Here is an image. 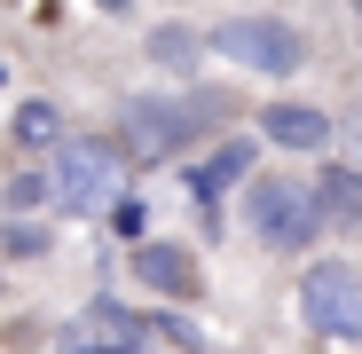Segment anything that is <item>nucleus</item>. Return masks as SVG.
I'll return each mask as SVG.
<instances>
[{"label": "nucleus", "instance_id": "nucleus-16", "mask_svg": "<svg viewBox=\"0 0 362 354\" xmlns=\"http://www.w3.org/2000/svg\"><path fill=\"white\" fill-rule=\"evenodd\" d=\"M95 8H110V16H118V8H134V0H95Z\"/></svg>", "mask_w": 362, "mask_h": 354}, {"label": "nucleus", "instance_id": "nucleus-2", "mask_svg": "<svg viewBox=\"0 0 362 354\" xmlns=\"http://www.w3.org/2000/svg\"><path fill=\"white\" fill-rule=\"evenodd\" d=\"M245 220H252V236L260 244H276V252H308L315 236H323V205H315V182H252L245 189Z\"/></svg>", "mask_w": 362, "mask_h": 354}, {"label": "nucleus", "instance_id": "nucleus-12", "mask_svg": "<svg viewBox=\"0 0 362 354\" xmlns=\"http://www.w3.org/2000/svg\"><path fill=\"white\" fill-rule=\"evenodd\" d=\"M8 134H16V150H55V142H64V110L32 95V102L8 118Z\"/></svg>", "mask_w": 362, "mask_h": 354}, {"label": "nucleus", "instance_id": "nucleus-5", "mask_svg": "<svg viewBox=\"0 0 362 354\" xmlns=\"http://www.w3.org/2000/svg\"><path fill=\"white\" fill-rule=\"evenodd\" d=\"M150 338L197 346V323H181V315H134V307H118V300H95L87 323L64 331V346H150Z\"/></svg>", "mask_w": 362, "mask_h": 354}, {"label": "nucleus", "instance_id": "nucleus-4", "mask_svg": "<svg viewBox=\"0 0 362 354\" xmlns=\"http://www.w3.org/2000/svg\"><path fill=\"white\" fill-rule=\"evenodd\" d=\"M205 40H213V55H228L236 71H268V79H291L299 64H308V40H299L291 24H276V16H228Z\"/></svg>", "mask_w": 362, "mask_h": 354}, {"label": "nucleus", "instance_id": "nucleus-15", "mask_svg": "<svg viewBox=\"0 0 362 354\" xmlns=\"http://www.w3.org/2000/svg\"><path fill=\"white\" fill-rule=\"evenodd\" d=\"M110 220H118V236H150V205L142 197H110Z\"/></svg>", "mask_w": 362, "mask_h": 354}, {"label": "nucleus", "instance_id": "nucleus-1", "mask_svg": "<svg viewBox=\"0 0 362 354\" xmlns=\"http://www.w3.org/2000/svg\"><path fill=\"white\" fill-rule=\"evenodd\" d=\"M221 118H236V102L228 95H142V102H127V150L134 158H173L181 142H197V134H213Z\"/></svg>", "mask_w": 362, "mask_h": 354}, {"label": "nucleus", "instance_id": "nucleus-6", "mask_svg": "<svg viewBox=\"0 0 362 354\" xmlns=\"http://www.w3.org/2000/svg\"><path fill=\"white\" fill-rule=\"evenodd\" d=\"M299 307H308L315 338H362V276L346 260H315L299 283Z\"/></svg>", "mask_w": 362, "mask_h": 354}, {"label": "nucleus", "instance_id": "nucleus-14", "mask_svg": "<svg viewBox=\"0 0 362 354\" xmlns=\"http://www.w3.org/2000/svg\"><path fill=\"white\" fill-rule=\"evenodd\" d=\"M32 205H55V173H16L8 182V213H32Z\"/></svg>", "mask_w": 362, "mask_h": 354}, {"label": "nucleus", "instance_id": "nucleus-3", "mask_svg": "<svg viewBox=\"0 0 362 354\" xmlns=\"http://www.w3.org/2000/svg\"><path fill=\"white\" fill-rule=\"evenodd\" d=\"M118 182H127V142L87 134V142L55 150V205H64V213H110Z\"/></svg>", "mask_w": 362, "mask_h": 354}, {"label": "nucleus", "instance_id": "nucleus-9", "mask_svg": "<svg viewBox=\"0 0 362 354\" xmlns=\"http://www.w3.org/2000/svg\"><path fill=\"white\" fill-rule=\"evenodd\" d=\"M260 134H268L276 150H323V142H331V118H323L315 102H268V110H260Z\"/></svg>", "mask_w": 362, "mask_h": 354}, {"label": "nucleus", "instance_id": "nucleus-10", "mask_svg": "<svg viewBox=\"0 0 362 354\" xmlns=\"http://www.w3.org/2000/svg\"><path fill=\"white\" fill-rule=\"evenodd\" d=\"M315 205H323L331 220H362V173H354V165H323V173H315Z\"/></svg>", "mask_w": 362, "mask_h": 354}, {"label": "nucleus", "instance_id": "nucleus-8", "mask_svg": "<svg viewBox=\"0 0 362 354\" xmlns=\"http://www.w3.org/2000/svg\"><path fill=\"white\" fill-rule=\"evenodd\" d=\"M134 276L158 291V300H189V291H197V260L181 244H142V236H134Z\"/></svg>", "mask_w": 362, "mask_h": 354}, {"label": "nucleus", "instance_id": "nucleus-7", "mask_svg": "<svg viewBox=\"0 0 362 354\" xmlns=\"http://www.w3.org/2000/svg\"><path fill=\"white\" fill-rule=\"evenodd\" d=\"M252 158H260V150H252L245 134H221V142H213L189 173H181V182H189V197H197V205H221V189H236V182H245V173H252Z\"/></svg>", "mask_w": 362, "mask_h": 354}, {"label": "nucleus", "instance_id": "nucleus-13", "mask_svg": "<svg viewBox=\"0 0 362 354\" xmlns=\"http://www.w3.org/2000/svg\"><path fill=\"white\" fill-rule=\"evenodd\" d=\"M40 252H47V228L24 220V213H8V228H0V260H40Z\"/></svg>", "mask_w": 362, "mask_h": 354}, {"label": "nucleus", "instance_id": "nucleus-11", "mask_svg": "<svg viewBox=\"0 0 362 354\" xmlns=\"http://www.w3.org/2000/svg\"><path fill=\"white\" fill-rule=\"evenodd\" d=\"M197 55H213V40L189 32V24H158V32H150V64H165V71H189Z\"/></svg>", "mask_w": 362, "mask_h": 354}, {"label": "nucleus", "instance_id": "nucleus-17", "mask_svg": "<svg viewBox=\"0 0 362 354\" xmlns=\"http://www.w3.org/2000/svg\"><path fill=\"white\" fill-rule=\"evenodd\" d=\"M354 8H362V0H354Z\"/></svg>", "mask_w": 362, "mask_h": 354}]
</instances>
